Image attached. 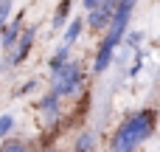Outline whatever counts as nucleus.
Returning <instances> with one entry per match:
<instances>
[{
	"mask_svg": "<svg viewBox=\"0 0 160 152\" xmlns=\"http://www.w3.org/2000/svg\"><path fill=\"white\" fill-rule=\"evenodd\" d=\"M155 124H158V113L149 110V107L129 113V116L118 124V130H115V135H112V141H110V152H135L143 141L152 138Z\"/></svg>",
	"mask_w": 160,
	"mask_h": 152,
	"instance_id": "obj_1",
	"label": "nucleus"
},
{
	"mask_svg": "<svg viewBox=\"0 0 160 152\" xmlns=\"http://www.w3.org/2000/svg\"><path fill=\"white\" fill-rule=\"evenodd\" d=\"M132 8H135V0H118L115 14H112V20H110V25H107V34H104V39H101V48H98V54H96V62H93V71H96V73H104V71L110 68V62H112L118 45L124 42V34H127V28H129Z\"/></svg>",
	"mask_w": 160,
	"mask_h": 152,
	"instance_id": "obj_2",
	"label": "nucleus"
},
{
	"mask_svg": "<svg viewBox=\"0 0 160 152\" xmlns=\"http://www.w3.org/2000/svg\"><path fill=\"white\" fill-rule=\"evenodd\" d=\"M82 85V62L79 59H68L65 65H59L56 71H51V93L56 99L73 96Z\"/></svg>",
	"mask_w": 160,
	"mask_h": 152,
	"instance_id": "obj_3",
	"label": "nucleus"
},
{
	"mask_svg": "<svg viewBox=\"0 0 160 152\" xmlns=\"http://www.w3.org/2000/svg\"><path fill=\"white\" fill-rule=\"evenodd\" d=\"M115 6H118V0H98V6L90 8V14H87V25L93 31H104L115 14Z\"/></svg>",
	"mask_w": 160,
	"mask_h": 152,
	"instance_id": "obj_4",
	"label": "nucleus"
},
{
	"mask_svg": "<svg viewBox=\"0 0 160 152\" xmlns=\"http://www.w3.org/2000/svg\"><path fill=\"white\" fill-rule=\"evenodd\" d=\"M37 110H39L45 127L56 124V121H59V113H62V110H59V99H56L53 93H45V96L39 99V104H37Z\"/></svg>",
	"mask_w": 160,
	"mask_h": 152,
	"instance_id": "obj_5",
	"label": "nucleus"
},
{
	"mask_svg": "<svg viewBox=\"0 0 160 152\" xmlns=\"http://www.w3.org/2000/svg\"><path fill=\"white\" fill-rule=\"evenodd\" d=\"M34 28H25V31H20V39L14 42V54H11V59H8V65H20L25 56H28V51H31V45H34Z\"/></svg>",
	"mask_w": 160,
	"mask_h": 152,
	"instance_id": "obj_6",
	"label": "nucleus"
},
{
	"mask_svg": "<svg viewBox=\"0 0 160 152\" xmlns=\"http://www.w3.org/2000/svg\"><path fill=\"white\" fill-rule=\"evenodd\" d=\"M20 31H22V23H20V20H14L11 25H3V31H0V45H3L6 51H11L14 42L20 39Z\"/></svg>",
	"mask_w": 160,
	"mask_h": 152,
	"instance_id": "obj_7",
	"label": "nucleus"
},
{
	"mask_svg": "<svg viewBox=\"0 0 160 152\" xmlns=\"http://www.w3.org/2000/svg\"><path fill=\"white\" fill-rule=\"evenodd\" d=\"M82 28H84V20H82V17H73V23H68V28H65V39H62V45L73 48V42L79 39Z\"/></svg>",
	"mask_w": 160,
	"mask_h": 152,
	"instance_id": "obj_8",
	"label": "nucleus"
},
{
	"mask_svg": "<svg viewBox=\"0 0 160 152\" xmlns=\"http://www.w3.org/2000/svg\"><path fill=\"white\" fill-rule=\"evenodd\" d=\"M68 59H70V48H68V45H59V48H56V54L48 59V68H51V71H56V68H59V65H65Z\"/></svg>",
	"mask_w": 160,
	"mask_h": 152,
	"instance_id": "obj_9",
	"label": "nucleus"
},
{
	"mask_svg": "<svg viewBox=\"0 0 160 152\" xmlns=\"http://www.w3.org/2000/svg\"><path fill=\"white\" fill-rule=\"evenodd\" d=\"M93 149H96V135L93 133H82L76 147H73V152H93Z\"/></svg>",
	"mask_w": 160,
	"mask_h": 152,
	"instance_id": "obj_10",
	"label": "nucleus"
},
{
	"mask_svg": "<svg viewBox=\"0 0 160 152\" xmlns=\"http://www.w3.org/2000/svg\"><path fill=\"white\" fill-rule=\"evenodd\" d=\"M68 14H70V0H62L56 6V14H53V28H62L68 23Z\"/></svg>",
	"mask_w": 160,
	"mask_h": 152,
	"instance_id": "obj_11",
	"label": "nucleus"
},
{
	"mask_svg": "<svg viewBox=\"0 0 160 152\" xmlns=\"http://www.w3.org/2000/svg\"><path fill=\"white\" fill-rule=\"evenodd\" d=\"M124 39H127V45H129V48H141L143 31H129V34H124Z\"/></svg>",
	"mask_w": 160,
	"mask_h": 152,
	"instance_id": "obj_12",
	"label": "nucleus"
},
{
	"mask_svg": "<svg viewBox=\"0 0 160 152\" xmlns=\"http://www.w3.org/2000/svg\"><path fill=\"white\" fill-rule=\"evenodd\" d=\"M11 127H14V118L6 113V116H0V138H6L8 133H11Z\"/></svg>",
	"mask_w": 160,
	"mask_h": 152,
	"instance_id": "obj_13",
	"label": "nucleus"
},
{
	"mask_svg": "<svg viewBox=\"0 0 160 152\" xmlns=\"http://www.w3.org/2000/svg\"><path fill=\"white\" fill-rule=\"evenodd\" d=\"M0 152H31L22 141H11V144H6V147H0Z\"/></svg>",
	"mask_w": 160,
	"mask_h": 152,
	"instance_id": "obj_14",
	"label": "nucleus"
},
{
	"mask_svg": "<svg viewBox=\"0 0 160 152\" xmlns=\"http://www.w3.org/2000/svg\"><path fill=\"white\" fill-rule=\"evenodd\" d=\"M8 11H11V0H0V28L6 25V20H8Z\"/></svg>",
	"mask_w": 160,
	"mask_h": 152,
	"instance_id": "obj_15",
	"label": "nucleus"
},
{
	"mask_svg": "<svg viewBox=\"0 0 160 152\" xmlns=\"http://www.w3.org/2000/svg\"><path fill=\"white\" fill-rule=\"evenodd\" d=\"M34 87H37V79H31V82H25V85L20 87V93H31Z\"/></svg>",
	"mask_w": 160,
	"mask_h": 152,
	"instance_id": "obj_16",
	"label": "nucleus"
},
{
	"mask_svg": "<svg viewBox=\"0 0 160 152\" xmlns=\"http://www.w3.org/2000/svg\"><path fill=\"white\" fill-rule=\"evenodd\" d=\"M82 3H84V8H87V11H90V8H96V6H98V0H82Z\"/></svg>",
	"mask_w": 160,
	"mask_h": 152,
	"instance_id": "obj_17",
	"label": "nucleus"
},
{
	"mask_svg": "<svg viewBox=\"0 0 160 152\" xmlns=\"http://www.w3.org/2000/svg\"><path fill=\"white\" fill-rule=\"evenodd\" d=\"M45 152H51V149H45Z\"/></svg>",
	"mask_w": 160,
	"mask_h": 152,
	"instance_id": "obj_18",
	"label": "nucleus"
},
{
	"mask_svg": "<svg viewBox=\"0 0 160 152\" xmlns=\"http://www.w3.org/2000/svg\"><path fill=\"white\" fill-rule=\"evenodd\" d=\"M0 31H3V28H0Z\"/></svg>",
	"mask_w": 160,
	"mask_h": 152,
	"instance_id": "obj_19",
	"label": "nucleus"
},
{
	"mask_svg": "<svg viewBox=\"0 0 160 152\" xmlns=\"http://www.w3.org/2000/svg\"><path fill=\"white\" fill-rule=\"evenodd\" d=\"M93 152H96V149H93Z\"/></svg>",
	"mask_w": 160,
	"mask_h": 152,
	"instance_id": "obj_20",
	"label": "nucleus"
}]
</instances>
